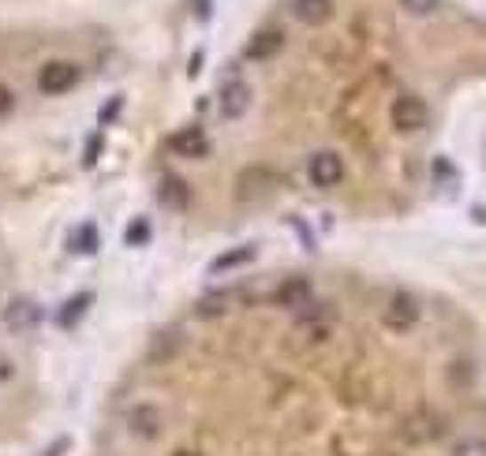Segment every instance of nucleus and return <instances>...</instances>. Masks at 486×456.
Wrapping results in <instances>:
<instances>
[{
  "label": "nucleus",
  "instance_id": "a211bd4d",
  "mask_svg": "<svg viewBox=\"0 0 486 456\" xmlns=\"http://www.w3.org/2000/svg\"><path fill=\"white\" fill-rule=\"evenodd\" d=\"M15 98H20V94H15V90H12L8 83H0V120L15 113Z\"/></svg>",
  "mask_w": 486,
  "mask_h": 456
},
{
  "label": "nucleus",
  "instance_id": "f257e3e1",
  "mask_svg": "<svg viewBox=\"0 0 486 456\" xmlns=\"http://www.w3.org/2000/svg\"><path fill=\"white\" fill-rule=\"evenodd\" d=\"M42 303L34 300V296H15L8 300L4 307V315H0V322H4V330L8 333H34L42 325Z\"/></svg>",
  "mask_w": 486,
  "mask_h": 456
},
{
  "label": "nucleus",
  "instance_id": "dca6fc26",
  "mask_svg": "<svg viewBox=\"0 0 486 456\" xmlns=\"http://www.w3.org/2000/svg\"><path fill=\"white\" fill-rule=\"evenodd\" d=\"M150 236H154V228H150L147 217H135V221L128 225V232H123V244H128V247H147Z\"/></svg>",
  "mask_w": 486,
  "mask_h": 456
},
{
  "label": "nucleus",
  "instance_id": "4468645a",
  "mask_svg": "<svg viewBox=\"0 0 486 456\" xmlns=\"http://www.w3.org/2000/svg\"><path fill=\"white\" fill-rule=\"evenodd\" d=\"M157 198H161V206H169V210H187V184L179 176H165L161 180V188H157Z\"/></svg>",
  "mask_w": 486,
  "mask_h": 456
},
{
  "label": "nucleus",
  "instance_id": "39448f33",
  "mask_svg": "<svg viewBox=\"0 0 486 456\" xmlns=\"http://www.w3.org/2000/svg\"><path fill=\"white\" fill-rule=\"evenodd\" d=\"M128 430L139 437V442H157L165 434V412L157 404H135L128 412Z\"/></svg>",
  "mask_w": 486,
  "mask_h": 456
},
{
  "label": "nucleus",
  "instance_id": "2eb2a0df",
  "mask_svg": "<svg viewBox=\"0 0 486 456\" xmlns=\"http://www.w3.org/2000/svg\"><path fill=\"white\" fill-rule=\"evenodd\" d=\"M71 251L76 254H94L98 251V228L94 225H79L71 232Z\"/></svg>",
  "mask_w": 486,
  "mask_h": 456
},
{
  "label": "nucleus",
  "instance_id": "9d476101",
  "mask_svg": "<svg viewBox=\"0 0 486 456\" xmlns=\"http://www.w3.org/2000/svg\"><path fill=\"white\" fill-rule=\"evenodd\" d=\"M307 300H315L307 277H288V281L277 288V307H288V311H299V307L307 303Z\"/></svg>",
  "mask_w": 486,
  "mask_h": 456
},
{
  "label": "nucleus",
  "instance_id": "6e6552de",
  "mask_svg": "<svg viewBox=\"0 0 486 456\" xmlns=\"http://www.w3.org/2000/svg\"><path fill=\"white\" fill-rule=\"evenodd\" d=\"M218 108H221L225 120H240L247 108H251V86H247L243 79L225 83V86H221V101H218Z\"/></svg>",
  "mask_w": 486,
  "mask_h": 456
},
{
  "label": "nucleus",
  "instance_id": "aec40b11",
  "mask_svg": "<svg viewBox=\"0 0 486 456\" xmlns=\"http://www.w3.org/2000/svg\"><path fill=\"white\" fill-rule=\"evenodd\" d=\"M98 150H101V132H98V135H90V142H86V157H83V165H86V169L98 161Z\"/></svg>",
  "mask_w": 486,
  "mask_h": 456
},
{
  "label": "nucleus",
  "instance_id": "412c9836",
  "mask_svg": "<svg viewBox=\"0 0 486 456\" xmlns=\"http://www.w3.org/2000/svg\"><path fill=\"white\" fill-rule=\"evenodd\" d=\"M120 108H123V101H120V98H113V101H109V108H101V127L109 124V120L120 113Z\"/></svg>",
  "mask_w": 486,
  "mask_h": 456
},
{
  "label": "nucleus",
  "instance_id": "6ab92c4d",
  "mask_svg": "<svg viewBox=\"0 0 486 456\" xmlns=\"http://www.w3.org/2000/svg\"><path fill=\"white\" fill-rule=\"evenodd\" d=\"M404 12L411 15H430V12H438V0H401Z\"/></svg>",
  "mask_w": 486,
  "mask_h": 456
},
{
  "label": "nucleus",
  "instance_id": "f03ea898",
  "mask_svg": "<svg viewBox=\"0 0 486 456\" xmlns=\"http://www.w3.org/2000/svg\"><path fill=\"white\" fill-rule=\"evenodd\" d=\"M76 86H79V64L76 60H49L38 71V90L45 98H60Z\"/></svg>",
  "mask_w": 486,
  "mask_h": 456
},
{
  "label": "nucleus",
  "instance_id": "9b49d317",
  "mask_svg": "<svg viewBox=\"0 0 486 456\" xmlns=\"http://www.w3.org/2000/svg\"><path fill=\"white\" fill-rule=\"evenodd\" d=\"M333 12V0H292V15L303 27H318L326 23Z\"/></svg>",
  "mask_w": 486,
  "mask_h": 456
},
{
  "label": "nucleus",
  "instance_id": "f3484780",
  "mask_svg": "<svg viewBox=\"0 0 486 456\" xmlns=\"http://www.w3.org/2000/svg\"><path fill=\"white\" fill-rule=\"evenodd\" d=\"M225 311H228V296H206L199 303V318H218Z\"/></svg>",
  "mask_w": 486,
  "mask_h": 456
},
{
  "label": "nucleus",
  "instance_id": "20e7f679",
  "mask_svg": "<svg viewBox=\"0 0 486 456\" xmlns=\"http://www.w3.org/2000/svg\"><path fill=\"white\" fill-rule=\"evenodd\" d=\"M426 116H430V108L416 94H401L389 108V120L397 132H419V127H426Z\"/></svg>",
  "mask_w": 486,
  "mask_h": 456
},
{
  "label": "nucleus",
  "instance_id": "0eeeda50",
  "mask_svg": "<svg viewBox=\"0 0 486 456\" xmlns=\"http://www.w3.org/2000/svg\"><path fill=\"white\" fill-rule=\"evenodd\" d=\"M169 150L176 157L203 161V157H210V135L203 132V127H179V132L169 139Z\"/></svg>",
  "mask_w": 486,
  "mask_h": 456
},
{
  "label": "nucleus",
  "instance_id": "423d86ee",
  "mask_svg": "<svg viewBox=\"0 0 486 456\" xmlns=\"http://www.w3.org/2000/svg\"><path fill=\"white\" fill-rule=\"evenodd\" d=\"M307 176H311V184L315 188H337L340 180H345V161H340L333 150H322V154H315L311 161H307Z\"/></svg>",
  "mask_w": 486,
  "mask_h": 456
},
{
  "label": "nucleus",
  "instance_id": "4be33fe9",
  "mask_svg": "<svg viewBox=\"0 0 486 456\" xmlns=\"http://www.w3.org/2000/svg\"><path fill=\"white\" fill-rule=\"evenodd\" d=\"M12 374H15V363L8 356H0V381H8Z\"/></svg>",
  "mask_w": 486,
  "mask_h": 456
},
{
  "label": "nucleus",
  "instance_id": "b1692460",
  "mask_svg": "<svg viewBox=\"0 0 486 456\" xmlns=\"http://www.w3.org/2000/svg\"><path fill=\"white\" fill-rule=\"evenodd\" d=\"M195 15H199V20H210V0H199V8H195Z\"/></svg>",
  "mask_w": 486,
  "mask_h": 456
},
{
  "label": "nucleus",
  "instance_id": "5701e85b",
  "mask_svg": "<svg viewBox=\"0 0 486 456\" xmlns=\"http://www.w3.org/2000/svg\"><path fill=\"white\" fill-rule=\"evenodd\" d=\"M460 456H486V449H482V445H464Z\"/></svg>",
  "mask_w": 486,
  "mask_h": 456
},
{
  "label": "nucleus",
  "instance_id": "ddd939ff",
  "mask_svg": "<svg viewBox=\"0 0 486 456\" xmlns=\"http://www.w3.org/2000/svg\"><path fill=\"white\" fill-rule=\"evenodd\" d=\"M255 254H259V247H255V244L232 247V251L218 254V259L210 262V273H228V269H240V266H247V262H255Z\"/></svg>",
  "mask_w": 486,
  "mask_h": 456
},
{
  "label": "nucleus",
  "instance_id": "1a4fd4ad",
  "mask_svg": "<svg viewBox=\"0 0 486 456\" xmlns=\"http://www.w3.org/2000/svg\"><path fill=\"white\" fill-rule=\"evenodd\" d=\"M281 45H284V34L281 30H259L255 38L247 42V60H274L277 52H281Z\"/></svg>",
  "mask_w": 486,
  "mask_h": 456
},
{
  "label": "nucleus",
  "instance_id": "7ed1b4c3",
  "mask_svg": "<svg viewBox=\"0 0 486 456\" xmlns=\"http://www.w3.org/2000/svg\"><path fill=\"white\" fill-rule=\"evenodd\" d=\"M382 322H386V330H393V333L411 330V325L419 322V300L411 296V292H393L389 303H386V311H382Z\"/></svg>",
  "mask_w": 486,
  "mask_h": 456
},
{
  "label": "nucleus",
  "instance_id": "f8f14e48",
  "mask_svg": "<svg viewBox=\"0 0 486 456\" xmlns=\"http://www.w3.org/2000/svg\"><path fill=\"white\" fill-rule=\"evenodd\" d=\"M90 303H94V292H79V296H71V300H64V307H60V315H57V322H60V330H76V325L86 318V311H90Z\"/></svg>",
  "mask_w": 486,
  "mask_h": 456
}]
</instances>
